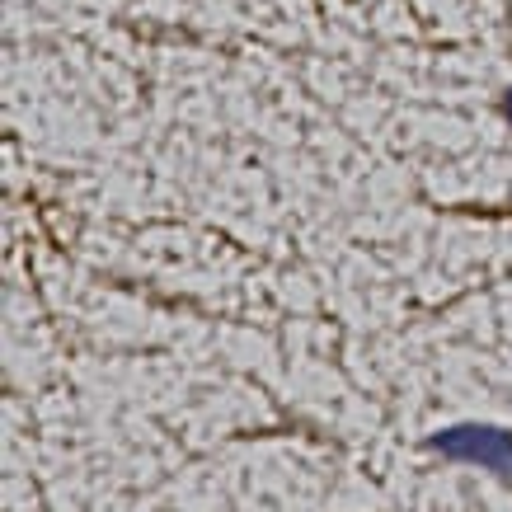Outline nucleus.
<instances>
[{"mask_svg":"<svg viewBox=\"0 0 512 512\" xmlns=\"http://www.w3.org/2000/svg\"><path fill=\"white\" fill-rule=\"evenodd\" d=\"M433 451H442V456H451V461H470V466L512 475V433L489 428V423H461V428H447V433L433 437Z\"/></svg>","mask_w":512,"mask_h":512,"instance_id":"nucleus-1","label":"nucleus"},{"mask_svg":"<svg viewBox=\"0 0 512 512\" xmlns=\"http://www.w3.org/2000/svg\"><path fill=\"white\" fill-rule=\"evenodd\" d=\"M503 113H508V118H512V90L503 94Z\"/></svg>","mask_w":512,"mask_h":512,"instance_id":"nucleus-2","label":"nucleus"}]
</instances>
